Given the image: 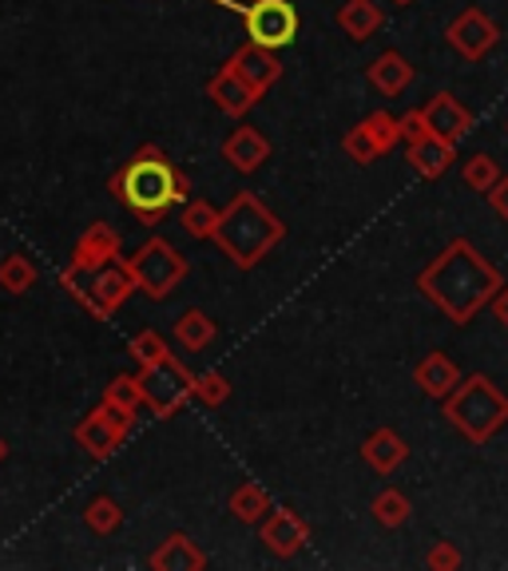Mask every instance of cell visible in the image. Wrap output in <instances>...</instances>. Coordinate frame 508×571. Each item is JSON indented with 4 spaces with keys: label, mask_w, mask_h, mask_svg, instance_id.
<instances>
[{
    "label": "cell",
    "mask_w": 508,
    "mask_h": 571,
    "mask_svg": "<svg viewBox=\"0 0 508 571\" xmlns=\"http://www.w3.org/2000/svg\"><path fill=\"white\" fill-rule=\"evenodd\" d=\"M500 286H505V274L465 235L453 238L437 258H429V267L418 274L421 298L437 305L453 325L473 322Z\"/></svg>",
    "instance_id": "cell-1"
},
{
    "label": "cell",
    "mask_w": 508,
    "mask_h": 571,
    "mask_svg": "<svg viewBox=\"0 0 508 571\" xmlns=\"http://www.w3.org/2000/svg\"><path fill=\"white\" fill-rule=\"evenodd\" d=\"M108 191L140 218L143 227H160L163 218L191 198L187 171L175 168V159L160 143H143L136 155L108 179Z\"/></svg>",
    "instance_id": "cell-2"
},
{
    "label": "cell",
    "mask_w": 508,
    "mask_h": 571,
    "mask_svg": "<svg viewBox=\"0 0 508 571\" xmlns=\"http://www.w3.org/2000/svg\"><path fill=\"white\" fill-rule=\"evenodd\" d=\"M287 223L262 203L255 191H239L227 207H219V223L210 230V243L239 270H255L270 250L282 247Z\"/></svg>",
    "instance_id": "cell-3"
},
{
    "label": "cell",
    "mask_w": 508,
    "mask_h": 571,
    "mask_svg": "<svg viewBox=\"0 0 508 571\" xmlns=\"http://www.w3.org/2000/svg\"><path fill=\"white\" fill-rule=\"evenodd\" d=\"M441 413L465 441L488 444L508 424V397L493 385V377L468 374L441 397Z\"/></svg>",
    "instance_id": "cell-4"
},
{
    "label": "cell",
    "mask_w": 508,
    "mask_h": 571,
    "mask_svg": "<svg viewBox=\"0 0 508 571\" xmlns=\"http://www.w3.org/2000/svg\"><path fill=\"white\" fill-rule=\"evenodd\" d=\"M61 286L68 290L72 302L80 305V310H88L96 322H108L116 310H123V302H128L131 294H140L123 258H116V262H108V267L100 270H91V274L61 270Z\"/></svg>",
    "instance_id": "cell-5"
},
{
    "label": "cell",
    "mask_w": 508,
    "mask_h": 571,
    "mask_svg": "<svg viewBox=\"0 0 508 571\" xmlns=\"http://www.w3.org/2000/svg\"><path fill=\"white\" fill-rule=\"evenodd\" d=\"M131 270V278H136V290L140 294H148L151 302H163V298H171L175 290L183 286V278L191 274V262L183 250H175L167 243V238H148L140 250L131 258H123Z\"/></svg>",
    "instance_id": "cell-6"
},
{
    "label": "cell",
    "mask_w": 508,
    "mask_h": 571,
    "mask_svg": "<svg viewBox=\"0 0 508 571\" xmlns=\"http://www.w3.org/2000/svg\"><path fill=\"white\" fill-rule=\"evenodd\" d=\"M140 389H143V405L151 409V417H167L183 413L191 401V369L183 362H175V354L160 357V362L140 365Z\"/></svg>",
    "instance_id": "cell-7"
},
{
    "label": "cell",
    "mask_w": 508,
    "mask_h": 571,
    "mask_svg": "<svg viewBox=\"0 0 508 571\" xmlns=\"http://www.w3.org/2000/svg\"><path fill=\"white\" fill-rule=\"evenodd\" d=\"M239 17L242 29H247V40H255V44H262L270 52L294 44V36L302 29L299 9L290 0H247Z\"/></svg>",
    "instance_id": "cell-8"
},
{
    "label": "cell",
    "mask_w": 508,
    "mask_h": 571,
    "mask_svg": "<svg viewBox=\"0 0 508 571\" xmlns=\"http://www.w3.org/2000/svg\"><path fill=\"white\" fill-rule=\"evenodd\" d=\"M398 119L389 116V111H369L361 123H354V128L346 131V139H342V151H346L354 163H361V168H369V163H378L386 151L398 148Z\"/></svg>",
    "instance_id": "cell-9"
},
{
    "label": "cell",
    "mask_w": 508,
    "mask_h": 571,
    "mask_svg": "<svg viewBox=\"0 0 508 571\" xmlns=\"http://www.w3.org/2000/svg\"><path fill=\"white\" fill-rule=\"evenodd\" d=\"M131 429H136V421L120 417L116 409H108V405H96V409L72 429V437H76V444H80L84 453L104 461V456H111L123 441H128Z\"/></svg>",
    "instance_id": "cell-10"
},
{
    "label": "cell",
    "mask_w": 508,
    "mask_h": 571,
    "mask_svg": "<svg viewBox=\"0 0 508 571\" xmlns=\"http://www.w3.org/2000/svg\"><path fill=\"white\" fill-rule=\"evenodd\" d=\"M445 40H448V49L457 52L461 60L477 64V60H485L488 52L497 49L500 29H497V20H488L480 9H465L461 17L448 20Z\"/></svg>",
    "instance_id": "cell-11"
},
{
    "label": "cell",
    "mask_w": 508,
    "mask_h": 571,
    "mask_svg": "<svg viewBox=\"0 0 508 571\" xmlns=\"http://www.w3.org/2000/svg\"><path fill=\"white\" fill-rule=\"evenodd\" d=\"M259 540L270 556H279V560H294L310 543V524L302 520L294 508H270L262 516V528H259Z\"/></svg>",
    "instance_id": "cell-12"
},
{
    "label": "cell",
    "mask_w": 508,
    "mask_h": 571,
    "mask_svg": "<svg viewBox=\"0 0 508 571\" xmlns=\"http://www.w3.org/2000/svg\"><path fill=\"white\" fill-rule=\"evenodd\" d=\"M227 68L235 72V76H239L259 99L282 79V60L270 49H262V44H255V40H247V44L227 60Z\"/></svg>",
    "instance_id": "cell-13"
},
{
    "label": "cell",
    "mask_w": 508,
    "mask_h": 571,
    "mask_svg": "<svg viewBox=\"0 0 508 571\" xmlns=\"http://www.w3.org/2000/svg\"><path fill=\"white\" fill-rule=\"evenodd\" d=\"M120 250H123L120 230H111L108 223H91V227L80 235V243L72 247V262L64 270H72V274H91V270L116 262Z\"/></svg>",
    "instance_id": "cell-14"
},
{
    "label": "cell",
    "mask_w": 508,
    "mask_h": 571,
    "mask_svg": "<svg viewBox=\"0 0 508 571\" xmlns=\"http://www.w3.org/2000/svg\"><path fill=\"white\" fill-rule=\"evenodd\" d=\"M219 151H223V163H227L230 171H239V175H255V171H259L262 163L270 159V139L262 136L259 128L239 123V128L223 139Z\"/></svg>",
    "instance_id": "cell-15"
},
{
    "label": "cell",
    "mask_w": 508,
    "mask_h": 571,
    "mask_svg": "<svg viewBox=\"0 0 508 571\" xmlns=\"http://www.w3.org/2000/svg\"><path fill=\"white\" fill-rule=\"evenodd\" d=\"M425 119H429V131L448 143H461V139L473 131V111L461 104L453 91H437V96H429L425 104Z\"/></svg>",
    "instance_id": "cell-16"
},
{
    "label": "cell",
    "mask_w": 508,
    "mask_h": 571,
    "mask_svg": "<svg viewBox=\"0 0 508 571\" xmlns=\"http://www.w3.org/2000/svg\"><path fill=\"white\" fill-rule=\"evenodd\" d=\"M361 461L374 468L378 476L398 473L401 464L409 461V444L398 429H374V433L361 441Z\"/></svg>",
    "instance_id": "cell-17"
},
{
    "label": "cell",
    "mask_w": 508,
    "mask_h": 571,
    "mask_svg": "<svg viewBox=\"0 0 508 571\" xmlns=\"http://www.w3.org/2000/svg\"><path fill=\"white\" fill-rule=\"evenodd\" d=\"M207 99H215V108L230 119H242L247 111H255V104H259V96H255V91H250L247 84L227 68V64L207 79Z\"/></svg>",
    "instance_id": "cell-18"
},
{
    "label": "cell",
    "mask_w": 508,
    "mask_h": 571,
    "mask_svg": "<svg viewBox=\"0 0 508 571\" xmlns=\"http://www.w3.org/2000/svg\"><path fill=\"white\" fill-rule=\"evenodd\" d=\"M406 163L418 171L421 179H441L453 163H457V143H448L441 136H425L418 143H406Z\"/></svg>",
    "instance_id": "cell-19"
},
{
    "label": "cell",
    "mask_w": 508,
    "mask_h": 571,
    "mask_svg": "<svg viewBox=\"0 0 508 571\" xmlns=\"http://www.w3.org/2000/svg\"><path fill=\"white\" fill-rule=\"evenodd\" d=\"M148 568L151 571H203L207 568V556H203V548L191 540L187 532H171L167 540L151 552Z\"/></svg>",
    "instance_id": "cell-20"
},
{
    "label": "cell",
    "mask_w": 508,
    "mask_h": 571,
    "mask_svg": "<svg viewBox=\"0 0 508 571\" xmlns=\"http://www.w3.org/2000/svg\"><path fill=\"white\" fill-rule=\"evenodd\" d=\"M413 381H418V389L425 397H433V401H441V397L453 389V385L461 381V369L457 362L448 354H441V349H433V354H425L418 365H413Z\"/></svg>",
    "instance_id": "cell-21"
},
{
    "label": "cell",
    "mask_w": 508,
    "mask_h": 571,
    "mask_svg": "<svg viewBox=\"0 0 508 571\" xmlns=\"http://www.w3.org/2000/svg\"><path fill=\"white\" fill-rule=\"evenodd\" d=\"M413 76H418V68H413V64H409V60L401 56V52H393V49L381 52V56L366 68V79L381 91V96H389V99H398L401 91L413 84Z\"/></svg>",
    "instance_id": "cell-22"
},
{
    "label": "cell",
    "mask_w": 508,
    "mask_h": 571,
    "mask_svg": "<svg viewBox=\"0 0 508 571\" xmlns=\"http://www.w3.org/2000/svg\"><path fill=\"white\" fill-rule=\"evenodd\" d=\"M386 24V9H381L378 0H346L338 9V29L346 32L354 44H366L374 40Z\"/></svg>",
    "instance_id": "cell-23"
},
{
    "label": "cell",
    "mask_w": 508,
    "mask_h": 571,
    "mask_svg": "<svg viewBox=\"0 0 508 571\" xmlns=\"http://www.w3.org/2000/svg\"><path fill=\"white\" fill-rule=\"evenodd\" d=\"M215 334H219V325H215V317L207 314V310H183L180 322H175V342L183 345V349H191V354H203L210 342H215Z\"/></svg>",
    "instance_id": "cell-24"
},
{
    "label": "cell",
    "mask_w": 508,
    "mask_h": 571,
    "mask_svg": "<svg viewBox=\"0 0 508 571\" xmlns=\"http://www.w3.org/2000/svg\"><path fill=\"white\" fill-rule=\"evenodd\" d=\"M100 405H108V409H116V413H120V417H128V421H136V413H140V409H143L140 377H136V374H116L108 385H104Z\"/></svg>",
    "instance_id": "cell-25"
},
{
    "label": "cell",
    "mask_w": 508,
    "mask_h": 571,
    "mask_svg": "<svg viewBox=\"0 0 508 571\" xmlns=\"http://www.w3.org/2000/svg\"><path fill=\"white\" fill-rule=\"evenodd\" d=\"M84 524H88V532L96 536H116L123 528V508L116 496L100 493V496H91L88 504H84Z\"/></svg>",
    "instance_id": "cell-26"
},
{
    "label": "cell",
    "mask_w": 508,
    "mask_h": 571,
    "mask_svg": "<svg viewBox=\"0 0 508 571\" xmlns=\"http://www.w3.org/2000/svg\"><path fill=\"white\" fill-rule=\"evenodd\" d=\"M227 508L239 524H262V516L270 513V496L262 493V484L247 481V484H239V488L230 493Z\"/></svg>",
    "instance_id": "cell-27"
},
{
    "label": "cell",
    "mask_w": 508,
    "mask_h": 571,
    "mask_svg": "<svg viewBox=\"0 0 508 571\" xmlns=\"http://www.w3.org/2000/svg\"><path fill=\"white\" fill-rule=\"evenodd\" d=\"M36 278H41V270H36V262H32L29 255H4L0 258V290L4 294H29L32 286H36Z\"/></svg>",
    "instance_id": "cell-28"
},
{
    "label": "cell",
    "mask_w": 508,
    "mask_h": 571,
    "mask_svg": "<svg viewBox=\"0 0 508 571\" xmlns=\"http://www.w3.org/2000/svg\"><path fill=\"white\" fill-rule=\"evenodd\" d=\"M369 513H374V520H378L381 528H401V524H409V516H413V504H409V496L398 493V488H381V493L374 496V504H369Z\"/></svg>",
    "instance_id": "cell-29"
},
{
    "label": "cell",
    "mask_w": 508,
    "mask_h": 571,
    "mask_svg": "<svg viewBox=\"0 0 508 571\" xmlns=\"http://www.w3.org/2000/svg\"><path fill=\"white\" fill-rule=\"evenodd\" d=\"M215 223H219V207H215V203H207V198H187V203H183L180 227L187 230L191 238L207 243L210 230H215Z\"/></svg>",
    "instance_id": "cell-30"
},
{
    "label": "cell",
    "mask_w": 508,
    "mask_h": 571,
    "mask_svg": "<svg viewBox=\"0 0 508 571\" xmlns=\"http://www.w3.org/2000/svg\"><path fill=\"white\" fill-rule=\"evenodd\" d=\"M230 397V381L219 369H207V374H191V401H199L203 409H219Z\"/></svg>",
    "instance_id": "cell-31"
},
{
    "label": "cell",
    "mask_w": 508,
    "mask_h": 571,
    "mask_svg": "<svg viewBox=\"0 0 508 571\" xmlns=\"http://www.w3.org/2000/svg\"><path fill=\"white\" fill-rule=\"evenodd\" d=\"M500 175H505V171H500V163L493 155H485V151H480V155H468L465 168H461V179H465V187L477 191V195H488V187H493Z\"/></svg>",
    "instance_id": "cell-32"
},
{
    "label": "cell",
    "mask_w": 508,
    "mask_h": 571,
    "mask_svg": "<svg viewBox=\"0 0 508 571\" xmlns=\"http://www.w3.org/2000/svg\"><path fill=\"white\" fill-rule=\"evenodd\" d=\"M128 354L136 357L140 365H151V362H160V357L171 354V345L163 334H155V330H143V334H136L128 342Z\"/></svg>",
    "instance_id": "cell-33"
},
{
    "label": "cell",
    "mask_w": 508,
    "mask_h": 571,
    "mask_svg": "<svg viewBox=\"0 0 508 571\" xmlns=\"http://www.w3.org/2000/svg\"><path fill=\"white\" fill-rule=\"evenodd\" d=\"M425 568H429V571H457V568H461L457 543H448V540H437V543H433V548H429V556H425Z\"/></svg>",
    "instance_id": "cell-34"
},
{
    "label": "cell",
    "mask_w": 508,
    "mask_h": 571,
    "mask_svg": "<svg viewBox=\"0 0 508 571\" xmlns=\"http://www.w3.org/2000/svg\"><path fill=\"white\" fill-rule=\"evenodd\" d=\"M398 136L406 139V143H418V139L433 136V131H429L425 108H409L406 116H398Z\"/></svg>",
    "instance_id": "cell-35"
},
{
    "label": "cell",
    "mask_w": 508,
    "mask_h": 571,
    "mask_svg": "<svg viewBox=\"0 0 508 571\" xmlns=\"http://www.w3.org/2000/svg\"><path fill=\"white\" fill-rule=\"evenodd\" d=\"M485 198H488V207L497 211V215L508 223V175H500L497 183L488 187V195H485Z\"/></svg>",
    "instance_id": "cell-36"
},
{
    "label": "cell",
    "mask_w": 508,
    "mask_h": 571,
    "mask_svg": "<svg viewBox=\"0 0 508 571\" xmlns=\"http://www.w3.org/2000/svg\"><path fill=\"white\" fill-rule=\"evenodd\" d=\"M488 305H493V317H497L500 325H508V282L500 286L497 294L488 298Z\"/></svg>",
    "instance_id": "cell-37"
},
{
    "label": "cell",
    "mask_w": 508,
    "mask_h": 571,
    "mask_svg": "<svg viewBox=\"0 0 508 571\" xmlns=\"http://www.w3.org/2000/svg\"><path fill=\"white\" fill-rule=\"evenodd\" d=\"M4 456H9V444H4V437H0V464H4Z\"/></svg>",
    "instance_id": "cell-38"
},
{
    "label": "cell",
    "mask_w": 508,
    "mask_h": 571,
    "mask_svg": "<svg viewBox=\"0 0 508 571\" xmlns=\"http://www.w3.org/2000/svg\"><path fill=\"white\" fill-rule=\"evenodd\" d=\"M389 4H398V9H409V4H413V0H389Z\"/></svg>",
    "instance_id": "cell-39"
},
{
    "label": "cell",
    "mask_w": 508,
    "mask_h": 571,
    "mask_svg": "<svg viewBox=\"0 0 508 571\" xmlns=\"http://www.w3.org/2000/svg\"><path fill=\"white\" fill-rule=\"evenodd\" d=\"M505 131H508V123H505Z\"/></svg>",
    "instance_id": "cell-40"
}]
</instances>
